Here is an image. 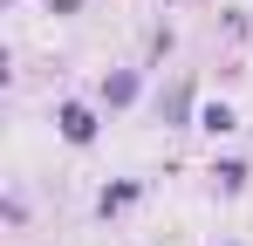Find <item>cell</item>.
Returning a JSON list of instances; mask_svg holds the SVG:
<instances>
[{
	"mask_svg": "<svg viewBox=\"0 0 253 246\" xmlns=\"http://www.w3.org/2000/svg\"><path fill=\"white\" fill-rule=\"evenodd\" d=\"M55 130H62L69 144H89V137H96V110H89V103H62V110H55Z\"/></svg>",
	"mask_w": 253,
	"mask_h": 246,
	"instance_id": "6da1fadb",
	"label": "cell"
},
{
	"mask_svg": "<svg viewBox=\"0 0 253 246\" xmlns=\"http://www.w3.org/2000/svg\"><path fill=\"white\" fill-rule=\"evenodd\" d=\"M130 96H137V76H130V69L103 76V103H110V110H117V103H130Z\"/></svg>",
	"mask_w": 253,
	"mask_h": 246,
	"instance_id": "7a4b0ae2",
	"label": "cell"
},
{
	"mask_svg": "<svg viewBox=\"0 0 253 246\" xmlns=\"http://www.w3.org/2000/svg\"><path fill=\"white\" fill-rule=\"evenodd\" d=\"M199 130H212V137L233 130V110H226V103H206V110H199Z\"/></svg>",
	"mask_w": 253,
	"mask_h": 246,
	"instance_id": "3957f363",
	"label": "cell"
},
{
	"mask_svg": "<svg viewBox=\"0 0 253 246\" xmlns=\"http://www.w3.org/2000/svg\"><path fill=\"white\" fill-rule=\"evenodd\" d=\"M137 192H144V185H110V192H103V212H124Z\"/></svg>",
	"mask_w": 253,
	"mask_h": 246,
	"instance_id": "277c9868",
	"label": "cell"
},
{
	"mask_svg": "<svg viewBox=\"0 0 253 246\" xmlns=\"http://www.w3.org/2000/svg\"><path fill=\"white\" fill-rule=\"evenodd\" d=\"M212 178H219V185H226V192H240V185H247V164H219V171H212Z\"/></svg>",
	"mask_w": 253,
	"mask_h": 246,
	"instance_id": "5b68a950",
	"label": "cell"
}]
</instances>
